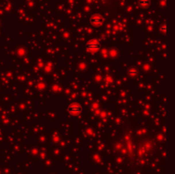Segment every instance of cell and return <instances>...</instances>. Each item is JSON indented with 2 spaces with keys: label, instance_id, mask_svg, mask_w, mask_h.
Wrapping results in <instances>:
<instances>
[{
  "label": "cell",
  "instance_id": "obj_3",
  "mask_svg": "<svg viewBox=\"0 0 175 174\" xmlns=\"http://www.w3.org/2000/svg\"><path fill=\"white\" fill-rule=\"evenodd\" d=\"M67 110H68V112H69V114H73V115H74V114H79L82 111V107H81V105L80 104H79V103H74L70 104L69 106L68 107Z\"/></svg>",
  "mask_w": 175,
  "mask_h": 174
},
{
  "label": "cell",
  "instance_id": "obj_4",
  "mask_svg": "<svg viewBox=\"0 0 175 174\" xmlns=\"http://www.w3.org/2000/svg\"><path fill=\"white\" fill-rule=\"evenodd\" d=\"M150 1L149 0H139V4L141 7H147L149 6Z\"/></svg>",
  "mask_w": 175,
  "mask_h": 174
},
{
  "label": "cell",
  "instance_id": "obj_2",
  "mask_svg": "<svg viewBox=\"0 0 175 174\" xmlns=\"http://www.w3.org/2000/svg\"><path fill=\"white\" fill-rule=\"evenodd\" d=\"M104 19L100 15H93L90 20V23L94 27H100L103 25Z\"/></svg>",
  "mask_w": 175,
  "mask_h": 174
},
{
  "label": "cell",
  "instance_id": "obj_1",
  "mask_svg": "<svg viewBox=\"0 0 175 174\" xmlns=\"http://www.w3.org/2000/svg\"><path fill=\"white\" fill-rule=\"evenodd\" d=\"M86 49L87 50L91 51V52H96L98 50H100L101 48V44L98 40L97 39H92L90 41H88L86 43Z\"/></svg>",
  "mask_w": 175,
  "mask_h": 174
}]
</instances>
